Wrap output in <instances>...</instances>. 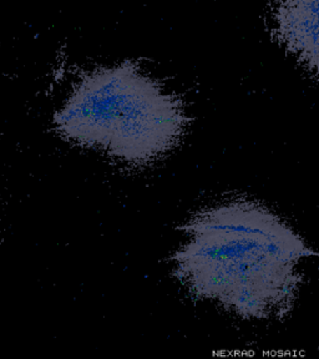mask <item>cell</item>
Listing matches in <instances>:
<instances>
[{"label":"cell","instance_id":"1","mask_svg":"<svg viewBox=\"0 0 319 359\" xmlns=\"http://www.w3.org/2000/svg\"><path fill=\"white\" fill-rule=\"evenodd\" d=\"M190 240L175 253V275L200 299L247 320H283L297 301L303 258L319 257L261 202L236 198L194 215Z\"/></svg>","mask_w":319,"mask_h":359},{"label":"cell","instance_id":"2","mask_svg":"<svg viewBox=\"0 0 319 359\" xmlns=\"http://www.w3.org/2000/svg\"><path fill=\"white\" fill-rule=\"evenodd\" d=\"M187 123L179 96L131 62L84 74L54 116L65 140L130 165L152 163L171 151Z\"/></svg>","mask_w":319,"mask_h":359},{"label":"cell","instance_id":"3","mask_svg":"<svg viewBox=\"0 0 319 359\" xmlns=\"http://www.w3.org/2000/svg\"><path fill=\"white\" fill-rule=\"evenodd\" d=\"M269 29L276 41L319 81V0H273Z\"/></svg>","mask_w":319,"mask_h":359}]
</instances>
